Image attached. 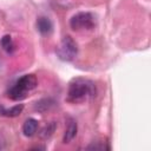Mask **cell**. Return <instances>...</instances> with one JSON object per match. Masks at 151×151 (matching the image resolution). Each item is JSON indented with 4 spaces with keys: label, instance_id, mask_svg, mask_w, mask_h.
<instances>
[{
    "label": "cell",
    "instance_id": "7",
    "mask_svg": "<svg viewBox=\"0 0 151 151\" xmlns=\"http://www.w3.org/2000/svg\"><path fill=\"white\" fill-rule=\"evenodd\" d=\"M38 130V122L34 118H28L25 120L24 125H22V133L26 137H32L35 134Z\"/></svg>",
    "mask_w": 151,
    "mask_h": 151
},
{
    "label": "cell",
    "instance_id": "5",
    "mask_svg": "<svg viewBox=\"0 0 151 151\" xmlns=\"http://www.w3.org/2000/svg\"><path fill=\"white\" fill-rule=\"evenodd\" d=\"M77 131H78V125L76 123V120L70 119L67 123V126L65 129L64 132V137H63V142L64 143H70L73 140V138L77 136Z\"/></svg>",
    "mask_w": 151,
    "mask_h": 151
},
{
    "label": "cell",
    "instance_id": "12",
    "mask_svg": "<svg viewBox=\"0 0 151 151\" xmlns=\"http://www.w3.org/2000/svg\"><path fill=\"white\" fill-rule=\"evenodd\" d=\"M55 127H57V124H55L54 122L48 123L47 125H45V126L41 129V131H40V137L44 138V139L50 138V137L53 134V132L55 131Z\"/></svg>",
    "mask_w": 151,
    "mask_h": 151
},
{
    "label": "cell",
    "instance_id": "6",
    "mask_svg": "<svg viewBox=\"0 0 151 151\" xmlns=\"http://www.w3.org/2000/svg\"><path fill=\"white\" fill-rule=\"evenodd\" d=\"M37 28L41 34L46 35L52 32L53 25H52V21L47 17H39L37 20Z\"/></svg>",
    "mask_w": 151,
    "mask_h": 151
},
{
    "label": "cell",
    "instance_id": "1",
    "mask_svg": "<svg viewBox=\"0 0 151 151\" xmlns=\"http://www.w3.org/2000/svg\"><path fill=\"white\" fill-rule=\"evenodd\" d=\"M96 96V86L94 83L84 79V78H76L68 85L67 91V101L73 104L85 103L92 99Z\"/></svg>",
    "mask_w": 151,
    "mask_h": 151
},
{
    "label": "cell",
    "instance_id": "10",
    "mask_svg": "<svg viewBox=\"0 0 151 151\" xmlns=\"http://www.w3.org/2000/svg\"><path fill=\"white\" fill-rule=\"evenodd\" d=\"M0 45H1L2 50H4L6 53H8V54H12V53L14 52V50H15L14 42H13V40H12V37L8 35V34H6V35H4V37L1 38Z\"/></svg>",
    "mask_w": 151,
    "mask_h": 151
},
{
    "label": "cell",
    "instance_id": "4",
    "mask_svg": "<svg viewBox=\"0 0 151 151\" xmlns=\"http://www.w3.org/2000/svg\"><path fill=\"white\" fill-rule=\"evenodd\" d=\"M15 84L19 87H21L22 90H25L26 92H29V91H32L33 88L37 87L38 80H37L35 76H33V74H26V76H22L21 78H19Z\"/></svg>",
    "mask_w": 151,
    "mask_h": 151
},
{
    "label": "cell",
    "instance_id": "2",
    "mask_svg": "<svg viewBox=\"0 0 151 151\" xmlns=\"http://www.w3.org/2000/svg\"><path fill=\"white\" fill-rule=\"evenodd\" d=\"M57 53H58V57L64 60V61H71L73 60L77 54H78V46H77V42L73 40L72 37L70 35H65L59 46L57 47Z\"/></svg>",
    "mask_w": 151,
    "mask_h": 151
},
{
    "label": "cell",
    "instance_id": "3",
    "mask_svg": "<svg viewBox=\"0 0 151 151\" xmlns=\"http://www.w3.org/2000/svg\"><path fill=\"white\" fill-rule=\"evenodd\" d=\"M96 25V20L92 13L90 12H79L76 13L71 20H70V26L74 31H87L92 29Z\"/></svg>",
    "mask_w": 151,
    "mask_h": 151
},
{
    "label": "cell",
    "instance_id": "11",
    "mask_svg": "<svg viewBox=\"0 0 151 151\" xmlns=\"http://www.w3.org/2000/svg\"><path fill=\"white\" fill-rule=\"evenodd\" d=\"M54 105V101L50 98H45V99H41L39 100L37 104H35V110L39 111V112H45L47 110H50L52 106Z\"/></svg>",
    "mask_w": 151,
    "mask_h": 151
},
{
    "label": "cell",
    "instance_id": "8",
    "mask_svg": "<svg viewBox=\"0 0 151 151\" xmlns=\"http://www.w3.org/2000/svg\"><path fill=\"white\" fill-rule=\"evenodd\" d=\"M7 94H8V97H9L12 100H21V99L26 98L27 92H26L25 90H22L21 87H19L17 84H14V85L7 91Z\"/></svg>",
    "mask_w": 151,
    "mask_h": 151
},
{
    "label": "cell",
    "instance_id": "9",
    "mask_svg": "<svg viewBox=\"0 0 151 151\" xmlns=\"http://www.w3.org/2000/svg\"><path fill=\"white\" fill-rule=\"evenodd\" d=\"M22 110H24L22 104H18L11 109H5L4 106H0V114L6 117H17L22 112Z\"/></svg>",
    "mask_w": 151,
    "mask_h": 151
}]
</instances>
